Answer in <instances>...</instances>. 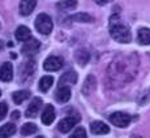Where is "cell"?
Instances as JSON below:
<instances>
[{"mask_svg":"<svg viewBox=\"0 0 150 138\" xmlns=\"http://www.w3.org/2000/svg\"><path fill=\"white\" fill-rule=\"evenodd\" d=\"M138 57L136 54L117 55L107 68V80L112 87H120L136 77Z\"/></svg>","mask_w":150,"mask_h":138,"instance_id":"1","label":"cell"},{"mask_svg":"<svg viewBox=\"0 0 150 138\" xmlns=\"http://www.w3.org/2000/svg\"><path fill=\"white\" fill-rule=\"evenodd\" d=\"M110 34H111L112 39L119 43H129L132 39V34L129 27L120 20V16L117 13L112 14L110 17Z\"/></svg>","mask_w":150,"mask_h":138,"instance_id":"2","label":"cell"},{"mask_svg":"<svg viewBox=\"0 0 150 138\" xmlns=\"http://www.w3.org/2000/svg\"><path fill=\"white\" fill-rule=\"evenodd\" d=\"M34 24H35V29L41 34H43V35H48V34L52 31V29H54L52 18H51L48 14H46V13L38 14Z\"/></svg>","mask_w":150,"mask_h":138,"instance_id":"3","label":"cell"},{"mask_svg":"<svg viewBox=\"0 0 150 138\" xmlns=\"http://www.w3.org/2000/svg\"><path fill=\"white\" fill-rule=\"evenodd\" d=\"M108 120L111 124H114L117 128H125L131 124L132 117L128 113H124V112H114L108 116Z\"/></svg>","mask_w":150,"mask_h":138,"instance_id":"4","label":"cell"},{"mask_svg":"<svg viewBox=\"0 0 150 138\" xmlns=\"http://www.w3.org/2000/svg\"><path fill=\"white\" fill-rule=\"evenodd\" d=\"M81 117L79 115H69V116L64 117L62 121L57 124V129H59L62 133H68L73 126H76L77 123H80Z\"/></svg>","mask_w":150,"mask_h":138,"instance_id":"5","label":"cell"},{"mask_svg":"<svg viewBox=\"0 0 150 138\" xmlns=\"http://www.w3.org/2000/svg\"><path fill=\"white\" fill-rule=\"evenodd\" d=\"M39 48H41V43H39L38 39L35 38H30L28 39L26 42H25V44L22 46V54L26 56H33L35 55L37 52L39 51Z\"/></svg>","mask_w":150,"mask_h":138,"instance_id":"6","label":"cell"},{"mask_svg":"<svg viewBox=\"0 0 150 138\" xmlns=\"http://www.w3.org/2000/svg\"><path fill=\"white\" fill-rule=\"evenodd\" d=\"M63 67V59L59 56H48L43 63V68L47 72H56Z\"/></svg>","mask_w":150,"mask_h":138,"instance_id":"7","label":"cell"},{"mask_svg":"<svg viewBox=\"0 0 150 138\" xmlns=\"http://www.w3.org/2000/svg\"><path fill=\"white\" fill-rule=\"evenodd\" d=\"M37 0H21L20 1V14L22 16H30L35 9Z\"/></svg>","mask_w":150,"mask_h":138,"instance_id":"8","label":"cell"},{"mask_svg":"<svg viewBox=\"0 0 150 138\" xmlns=\"http://www.w3.org/2000/svg\"><path fill=\"white\" fill-rule=\"evenodd\" d=\"M42 107V99L41 98H34L33 100H31V103L29 104L26 112H25V116L26 117H35L37 115H38L39 110H41Z\"/></svg>","mask_w":150,"mask_h":138,"instance_id":"9","label":"cell"},{"mask_svg":"<svg viewBox=\"0 0 150 138\" xmlns=\"http://www.w3.org/2000/svg\"><path fill=\"white\" fill-rule=\"evenodd\" d=\"M13 78V67L11 63H4L0 67V80L3 82H9Z\"/></svg>","mask_w":150,"mask_h":138,"instance_id":"10","label":"cell"},{"mask_svg":"<svg viewBox=\"0 0 150 138\" xmlns=\"http://www.w3.org/2000/svg\"><path fill=\"white\" fill-rule=\"evenodd\" d=\"M71 87L69 86H59L55 93V98L59 103H65L71 99Z\"/></svg>","mask_w":150,"mask_h":138,"instance_id":"11","label":"cell"},{"mask_svg":"<svg viewBox=\"0 0 150 138\" xmlns=\"http://www.w3.org/2000/svg\"><path fill=\"white\" fill-rule=\"evenodd\" d=\"M41 120L45 125H51L55 120V108L51 104H47L42 112Z\"/></svg>","mask_w":150,"mask_h":138,"instance_id":"12","label":"cell"},{"mask_svg":"<svg viewBox=\"0 0 150 138\" xmlns=\"http://www.w3.org/2000/svg\"><path fill=\"white\" fill-rule=\"evenodd\" d=\"M90 130L96 136H102V134H107L110 132V128L105 123L102 121H93L90 124Z\"/></svg>","mask_w":150,"mask_h":138,"instance_id":"13","label":"cell"},{"mask_svg":"<svg viewBox=\"0 0 150 138\" xmlns=\"http://www.w3.org/2000/svg\"><path fill=\"white\" fill-rule=\"evenodd\" d=\"M96 85H97V81H96V77L91 76V74H89L88 77H86L85 82H83L82 85V93L85 94V95H90L91 93H93L94 90H96Z\"/></svg>","mask_w":150,"mask_h":138,"instance_id":"14","label":"cell"},{"mask_svg":"<svg viewBox=\"0 0 150 138\" xmlns=\"http://www.w3.org/2000/svg\"><path fill=\"white\" fill-rule=\"evenodd\" d=\"M77 82V73L76 72H67L62 76V78L59 80V86H69L74 85Z\"/></svg>","mask_w":150,"mask_h":138,"instance_id":"15","label":"cell"},{"mask_svg":"<svg viewBox=\"0 0 150 138\" xmlns=\"http://www.w3.org/2000/svg\"><path fill=\"white\" fill-rule=\"evenodd\" d=\"M14 35H16V39L18 42H26L28 39L31 38V31L26 26H20V27H17Z\"/></svg>","mask_w":150,"mask_h":138,"instance_id":"16","label":"cell"},{"mask_svg":"<svg viewBox=\"0 0 150 138\" xmlns=\"http://www.w3.org/2000/svg\"><path fill=\"white\" fill-rule=\"evenodd\" d=\"M137 39L140 44H150V29L149 27H142L138 30Z\"/></svg>","mask_w":150,"mask_h":138,"instance_id":"17","label":"cell"},{"mask_svg":"<svg viewBox=\"0 0 150 138\" xmlns=\"http://www.w3.org/2000/svg\"><path fill=\"white\" fill-rule=\"evenodd\" d=\"M68 21H77V22H93L94 17L88 13H76L73 16L68 17Z\"/></svg>","mask_w":150,"mask_h":138,"instance_id":"18","label":"cell"},{"mask_svg":"<svg viewBox=\"0 0 150 138\" xmlns=\"http://www.w3.org/2000/svg\"><path fill=\"white\" fill-rule=\"evenodd\" d=\"M52 85H54V77L45 76V77H42L41 81H39V90L43 91V93H46V91L50 90Z\"/></svg>","mask_w":150,"mask_h":138,"instance_id":"19","label":"cell"},{"mask_svg":"<svg viewBox=\"0 0 150 138\" xmlns=\"http://www.w3.org/2000/svg\"><path fill=\"white\" fill-rule=\"evenodd\" d=\"M30 96V91L28 90H20V91H16V93H13V102L16 103V104H21L22 102H25V100L28 99V98Z\"/></svg>","mask_w":150,"mask_h":138,"instance_id":"20","label":"cell"},{"mask_svg":"<svg viewBox=\"0 0 150 138\" xmlns=\"http://www.w3.org/2000/svg\"><path fill=\"white\" fill-rule=\"evenodd\" d=\"M16 133V125L14 124H5L0 128V137H9Z\"/></svg>","mask_w":150,"mask_h":138,"instance_id":"21","label":"cell"},{"mask_svg":"<svg viewBox=\"0 0 150 138\" xmlns=\"http://www.w3.org/2000/svg\"><path fill=\"white\" fill-rule=\"evenodd\" d=\"M57 9L62 11H71L77 7V0H64V1L57 3Z\"/></svg>","mask_w":150,"mask_h":138,"instance_id":"22","label":"cell"},{"mask_svg":"<svg viewBox=\"0 0 150 138\" xmlns=\"http://www.w3.org/2000/svg\"><path fill=\"white\" fill-rule=\"evenodd\" d=\"M89 59H90V55H89V52L86 50H79L76 52V60L79 64L86 65V63L89 61Z\"/></svg>","mask_w":150,"mask_h":138,"instance_id":"23","label":"cell"},{"mask_svg":"<svg viewBox=\"0 0 150 138\" xmlns=\"http://www.w3.org/2000/svg\"><path fill=\"white\" fill-rule=\"evenodd\" d=\"M38 130L37 129V125L35 124H24L21 128V134L22 136H30V134H34L35 132Z\"/></svg>","mask_w":150,"mask_h":138,"instance_id":"24","label":"cell"},{"mask_svg":"<svg viewBox=\"0 0 150 138\" xmlns=\"http://www.w3.org/2000/svg\"><path fill=\"white\" fill-rule=\"evenodd\" d=\"M72 137L73 138H83V137H86V130L83 128H77L76 130L73 132Z\"/></svg>","mask_w":150,"mask_h":138,"instance_id":"25","label":"cell"},{"mask_svg":"<svg viewBox=\"0 0 150 138\" xmlns=\"http://www.w3.org/2000/svg\"><path fill=\"white\" fill-rule=\"evenodd\" d=\"M7 112H8V106L5 103H0V120H3L7 116Z\"/></svg>","mask_w":150,"mask_h":138,"instance_id":"26","label":"cell"},{"mask_svg":"<svg viewBox=\"0 0 150 138\" xmlns=\"http://www.w3.org/2000/svg\"><path fill=\"white\" fill-rule=\"evenodd\" d=\"M94 1H96L98 5H105V4H107L108 1H111V0H94Z\"/></svg>","mask_w":150,"mask_h":138,"instance_id":"27","label":"cell"},{"mask_svg":"<svg viewBox=\"0 0 150 138\" xmlns=\"http://www.w3.org/2000/svg\"><path fill=\"white\" fill-rule=\"evenodd\" d=\"M20 116H21V115H20V112H18V111H14L13 113H12V119H13V120H17Z\"/></svg>","mask_w":150,"mask_h":138,"instance_id":"28","label":"cell"},{"mask_svg":"<svg viewBox=\"0 0 150 138\" xmlns=\"http://www.w3.org/2000/svg\"><path fill=\"white\" fill-rule=\"evenodd\" d=\"M3 47H4V43H3L1 41H0V51L3 50Z\"/></svg>","mask_w":150,"mask_h":138,"instance_id":"29","label":"cell"},{"mask_svg":"<svg viewBox=\"0 0 150 138\" xmlns=\"http://www.w3.org/2000/svg\"><path fill=\"white\" fill-rule=\"evenodd\" d=\"M0 96H1V91H0Z\"/></svg>","mask_w":150,"mask_h":138,"instance_id":"30","label":"cell"}]
</instances>
